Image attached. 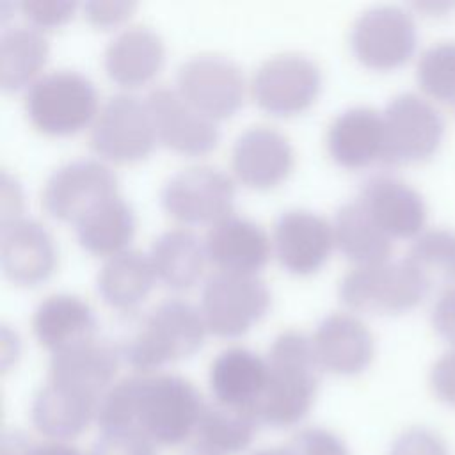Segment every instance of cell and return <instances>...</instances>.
<instances>
[{
  "label": "cell",
  "instance_id": "cell-1",
  "mask_svg": "<svg viewBox=\"0 0 455 455\" xmlns=\"http://www.w3.org/2000/svg\"><path fill=\"white\" fill-rule=\"evenodd\" d=\"M204 332L201 309L183 299L169 297L146 313L126 315L112 345L135 371L153 373L158 366L196 352Z\"/></svg>",
  "mask_w": 455,
  "mask_h": 455
},
{
  "label": "cell",
  "instance_id": "cell-2",
  "mask_svg": "<svg viewBox=\"0 0 455 455\" xmlns=\"http://www.w3.org/2000/svg\"><path fill=\"white\" fill-rule=\"evenodd\" d=\"M268 379L256 407L258 423L286 428L304 419L315 402L320 366L307 334L281 331L267 352Z\"/></svg>",
  "mask_w": 455,
  "mask_h": 455
},
{
  "label": "cell",
  "instance_id": "cell-3",
  "mask_svg": "<svg viewBox=\"0 0 455 455\" xmlns=\"http://www.w3.org/2000/svg\"><path fill=\"white\" fill-rule=\"evenodd\" d=\"M203 407L204 402L188 379L135 371L130 430L158 448L190 443Z\"/></svg>",
  "mask_w": 455,
  "mask_h": 455
},
{
  "label": "cell",
  "instance_id": "cell-4",
  "mask_svg": "<svg viewBox=\"0 0 455 455\" xmlns=\"http://www.w3.org/2000/svg\"><path fill=\"white\" fill-rule=\"evenodd\" d=\"M23 107L37 130L69 133L94 117L96 91L92 82L76 69H50L25 89Z\"/></svg>",
  "mask_w": 455,
  "mask_h": 455
},
{
  "label": "cell",
  "instance_id": "cell-5",
  "mask_svg": "<svg viewBox=\"0 0 455 455\" xmlns=\"http://www.w3.org/2000/svg\"><path fill=\"white\" fill-rule=\"evenodd\" d=\"M427 291L428 286L405 258L355 265L338 284V295L343 304L371 313L411 309Z\"/></svg>",
  "mask_w": 455,
  "mask_h": 455
},
{
  "label": "cell",
  "instance_id": "cell-6",
  "mask_svg": "<svg viewBox=\"0 0 455 455\" xmlns=\"http://www.w3.org/2000/svg\"><path fill=\"white\" fill-rule=\"evenodd\" d=\"M155 137L146 101L124 91L108 94L89 126L91 148L114 162H133L146 156Z\"/></svg>",
  "mask_w": 455,
  "mask_h": 455
},
{
  "label": "cell",
  "instance_id": "cell-7",
  "mask_svg": "<svg viewBox=\"0 0 455 455\" xmlns=\"http://www.w3.org/2000/svg\"><path fill=\"white\" fill-rule=\"evenodd\" d=\"M384 155L389 164L418 162L439 148L444 121L434 101L412 91L395 94L382 110Z\"/></svg>",
  "mask_w": 455,
  "mask_h": 455
},
{
  "label": "cell",
  "instance_id": "cell-8",
  "mask_svg": "<svg viewBox=\"0 0 455 455\" xmlns=\"http://www.w3.org/2000/svg\"><path fill=\"white\" fill-rule=\"evenodd\" d=\"M270 304V291L251 272L219 270L201 290V315L206 329L217 336H236L263 316Z\"/></svg>",
  "mask_w": 455,
  "mask_h": 455
},
{
  "label": "cell",
  "instance_id": "cell-9",
  "mask_svg": "<svg viewBox=\"0 0 455 455\" xmlns=\"http://www.w3.org/2000/svg\"><path fill=\"white\" fill-rule=\"evenodd\" d=\"M114 171L96 158H73L55 167L41 188V204L55 219L76 222L101 201L116 196Z\"/></svg>",
  "mask_w": 455,
  "mask_h": 455
},
{
  "label": "cell",
  "instance_id": "cell-10",
  "mask_svg": "<svg viewBox=\"0 0 455 455\" xmlns=\"http://www.w3.org/2000/svg\"><path fill=\"white\" fill-rule=\"evenodd\" d=\"M178 92L208 117L231 116L243 100L242 69L226 55L201 52L181 60L176 69Z\"/></svg>",
  "mask_w": 455,
  "mask_h": 455
},
{
  "label": "cell",
  "instance_id": "cell-11",
  "mask_svg": "<svg viewBox=\"0 0 455 455\" xmlns=\"http://www.w3.org/2000/svg\"><path fill=\"white\" fill-rule=\"evenodd\" d=\"M235 185L213 165H188L172 172L160 188V203L174 219L215 222L231 213Z\"/></svg>",
  "mask_w": 455,
  "mask_h": 455
},
{
  "label": "cell",
  "instance_id": "cell-12",
  "mask_svg": "<svg viewBox=\"0 0 455 455\" xmlns=\"http://www.w3.org/2000/svg\"><path fill=\"white\" fill-rule=\"evenodd\" d=\"M318 89V64L299 52H281L267 57L251 78L252 98L272 114H293L306 108Z\"/></svg>",
  "mask_w": 455,
  "mask_h": 455
},
{
  "label": "cell",
  "instance_id": "cell-13",
  "mask_svg": "<svg viewBox=\"0 0 455 455\" xmlns=\"http://www.w3.org/2000/svg\"><path fill=\"white\" fill-rule=\"evenodd\" d=\"M416 21L398 5H373L352 23L350 46L355 57L375 69L405 62L416 48Z\"/></svg>",
  "mask_w": 455,
  "mask_h": 455
},
{
  "label": "cell",
  "instance_id": "cell-14",
  "mask_svg": "<svg viewBox=\"0 0 455 455\" xmlns=\"http://www.w3.org/2000/svg\"><path fill=\"white\" fill-rule=\"evenodd\" d=\"M156 139L181 153H204L219 140V128L212 117L190 105L178 89L158 84L144 98Z\"/></svg>",
  "mask_w": 455,
  "mask_h": 455
},
{
  "label": "cell",
  "instance_id": "cell-15",
  "mask_svg": "<svg viewBox=\"0 0 455 455\" xmlns=\"http://www.w3.org/2000/svg\"><path fill=\"white\" fill-rule=\"evenodd\" d=\"M357 199L373 220L391 236H416L427 226V203L421 192L393 174L368 176Z\"/></svg>",
  "mask_w": 455,
  "mask_h": 455
},
{
  "label": "cell",
  "instance_id": "cell-16",
  "mask_svg": "<svg viewBox=\"0 0 455 455\" xmlns=\"http://www.w3.org/2000/svg\"><path fill=\"white\" fill-rule=\"evenodd\" d=\"M320 370L336 375L361 373L373 359L375 339L368 325L347 311L325 315L311 336Z\"/></svg>",
  "mask_w": 455,
  "mask_h": 455
},
{
  "label": "cell",
  "instance_id": "cell-17",
  "mask_svg": "<svg viewBox=\"0 0 455 455\" xmlns=\"http://www.w3.org/2000/svg\"><path fill=\"white\" fill-rule=\"evenodd\" d=\"M119 359L112 341L92 336L52 352L46 380L101 400L114 384Z\"/></svg>",
  "mask_w": 455,
  "mask_h": 455
},
{
  "label": "cell",
  "instance_id": "cell-18",
  "mask_svg": "<svg viewBox=\"0 0 455 455\" xmlns=\"http://www.w3.org/2000/svg\"><path fill=\"white\" fill-rule=\"evenodd\" d=\"M235 174L251 187H272L293 165V149L284 133L268 124H252L240 132L231 148Z\"/></svg>",
  "mask_w": 455,
  "mask_h": 455
},
{
  "label": "cell",
  "instance_id": "cell-19",
  "mask_svg": "<svg viewBox=\"0 0 455 455\" xmlns=\"http://www.w3.org/2000/svg\"><path fill=\"white\" fill-rule=\"evenodd\" d=\"M267 379V359L245 347L220 350L208 368V384L213 402L251 414L256 412Z\"/></svg>",
  "mask_w": 455,
  "mask_h": 455
},
{
  "label": "cell",
  "instance_id": "cell-20",
  "mask_svg": "<svg viewBox=\"0 0 455 455\" xmlns=\"http://www.w3.org/2000/svg\"><path fill=\"white\" fill-rule=\"evenodd\" d=\"M100 400L76 389L44 380L30 402V419L46 441L71 443L96 421Z\"/></svg>",
  "mask_w": 455,
  "mask_h": 455
},
{
  "label": "cell",
  "instance_id": "cell-21",
  "mask_svg": "<svg viewBox=\"0 0 455 455\" xmlns=\"http://www.w3.org/2000/svg\"><path fill=\"white\" fill-rule=\"evenodd\" d=\"M332 243V226L315 212L290 208L275 219V254L281 265L291 272L307 274L318 268Z\"/></svg>",
  "mask_w": 455,
  "mask_h": 455
},
{
  "label": "cell",
  "instance_id": "cell-22",
  "mask_svg": "<svg viewBox=\"0 0 455 455\" xmlns=\"http://www.w3.org/2000/svg\"><path fill=\"white\" fill-rule=\"evenodd\" d=\"M0 263L12 283L36 284L50 275L55 247L48 229L32 217H18L0 229Z\"/></svg>",
  "mask_w": 455,
  "mask_h": 455
},
{
  "label": "cell",
  "instance_id": "cell-23",
  "mask_svg": "<svg viewBox=\"0 0 455 455\" xmlns=\"http://www.w3.org/2000/svg\"><path fill=\"white\" fill-rule=\"evenodd\" d=\"M204 252L220 270L251 272L270 254V240L263 228L247 217L228 213L206 229Z\"/></svg>",
  "mask_w": 455,
  "mask_h": 455
},
{
  "label": "cell",
  "instance_id": "cell-24",
  "mask_svg": "<svg viewBox=\"0 0 455 455\" xmlns=\"http://www.w3.org/2000/svg\"><path fill=\"white\" fill-rule=\"evenodd\" d=\"M331 156L345 167H363L384 155L382 112L368 105L341 110L327 128Z\"/></svg>",
  "mask_w": 455,
  "mask_h": 455
},
{
  "label": "cell",
  "instance_id": "cell-25",
  "mask_svg": "<svg viewBox=\"0 0 455 455\" xmlns=\"http://www.w3.org/2000/svg\"><path fill=\"white\" fill-rule=\"evenodd\" d=\"M101 60L114 82L139 85L158 71L164 60V41L149 25L133 23L108 39Z\"/></svg>",
  "mask_w": 455,
  "mask_h": 455
},
{
  "label": "cell",
  "instance_id": "cell-26",
  "mask_svg": "<svg viewBox=\"0 0 455 455\" xmlns=\"http://www.w3.org/2000/svg\"><path fill=\"white\" fill-rule=\"evenodd\" d=\"M36 339L52 352L94 336L96 318L91 306L75 293H50L30 316Z\"/></svg>",
  "mask_w": 455,
  "mask_h": 455
},
{
  "label": "cell",
  "instance_id": "cell-27",
  "mask_svg": "<svg viewBox=\"0 0 455 455\" xmlns=\"http://www.w3.org/2000/svg\"><path fill=\"white\" fill-rule=\"evenodd\" d=\"M155 272L149 256L139 249L110 254L96 274V291L108 306L130 311L149 291Z\"/></svg>",
  "mask_w": 455,
  "mask_h": 455
},
{
  "label": "cell",
  "instance_id": "cell-28",
  "mask_svg": "<svg viewBox=\"0 0 455 455\" xmlns=\"http://www.w3.org/2000/svg\"><path fill=\"white\" fill-rule=\"evenodd\" d=\"M148 256L155 275L164 284L187 288L199 279L206 252L196 233L185 228H171L153 238Z\"/></svg>",
  "mask_w": 455,
  "mask_h": 455
},
{
  "label": "cell",
  "instance_id": "cell-29",
  "mask_svg": "<svg viewBox=\"0 0 455 455\" xmlns=\"http://www.w3.org/2000/svg\"><path fill=\"white\" fill-rule=\"evenodd\" d=\"M332 235L338 249L357 265L389 258L393 238L373 220L359 199L343 203L332 219Z\"/></svg>",
  "mask_w": 455,
  "mask_h": 455
},
{
  "label": "cell",
  "instance_id": "cell-30",
  "mask_svg": "<svg viewBox=\"0 0 455 455\" xmlns=\"http://www.w3.org/2000/svg\"><path fill=\"white\" fill-rule=\"evenodd\" d=\"M254 414L217 402L204 403L190 443L212 455H240L254 441L258 428Z\"/></svg>",
  "mask_w": 455,
  "mask_h": 455
},
{
  "label": "cell",
  "instance_id": "cell-31",
  "mask_svg": "<svg viewBox=\"0 0 455 455\" xmlns=\"http://www.w3.org/2000/svg\"><path fill=\"white\" fill-rule=\"evenodd\" d=\"M133 228V210L117 194L101 201L75 222L80 245L94 254L108 256L123 251Z\"/></svg>",
  "mask_w": 455,
  "mask_h": 455
},
{
  "label": "cell",
  "instance_id": "cell-32",
  "mask_svg": "<svg viewBox=\"0 0 455 455\" xmlns=\"http://www.w3.org/2000/svg\"><path fill=\"white\" fill-rule=\"evenodd\" d=\"M48 41L32 25H11L0 34V85L18 89L43 66Z\"/></svg>",
  "mask_w": 455,
  "mask_h": 455
},
{
  "label": "cell",
  "instance_id": "cell-33",
  "mask_svg": "<svg viewBox=\"0 0 455 455\" xmlns=\"http://www.w3.org/2000/svg\"><path fill=\"white\" fill-rule=\"evenodd\" d=\"M425 284L444 288L455 283V229L427 226L412 238L403 256Z\"/></svg>",
  "mask_w": 455,
  "mask_h": 455
},
{
  "label": "cell",
  "instance_id": "cell-34",
  "mask_svg": "<svg viewBox=\"0 0 455 455\" xmlns=\"http://www.w3.org/2000/svg\"><path fill=\"white\" fill-rule=\"evenodd\" d=\"M416 78L430 100L455 103V41L444 39L427 46L418 59Z\"/></svg>",
  "mask_w": 455,
  "mask_h": 455
},
{
  "label": "cell",
  "instance_id": "cell-35",
  "mask_svg": "<svg viewBox=\"0 0 455 455\" xmlns=\"http://www.w3.org/2000/svg\"><path fill=\"white\" fill-rule=\"evenodd\" d=\"M286 444L293 455H350L343 437L325 427H306Z\"/></svg>",
  "mask_w": 455,
  "mask_h": 455
},
{
  "label": "cell",
  "instance_id": "cell-36",
  "mask_svg": "<svg viewBox=\"0 0 455 455\" xmlns=\"http://www.w3.org/2000/svg\"><path fill=\"white\" fill-rule=\"evenodd\" d=\"M387 455H450V450L435 430L409 427L395 437Z\"/></svg>",
  "mask_w": 455,
  "mask_h": 455
},
{
  "label": "cell",
  "instance_id": "cell-37",
  "mask_svg": "<svg viewBox=\"0 0 455 455\" xmlns=\"http://www.w3.org/2000/svg\"><path fill=\"white\" fill-rule=\"evenodd\" d=\"M87 455H158V446L137 432H100Z\"/></svg>",
  "mask_w": 455,
  "mask_h": 455
},
{
  "label": "cell",
  "instance_id": "cell-38",
  "mask_svg": "<svg viewBox=\"0 0 455 455\" xmlns=\"http://www.w3.org/2000/svg\"><path fill=\"white\" fill-rule=\"evenodd\" d=\"M0 455H85L71 443L36 441L25 434L14 432L2 439Z\"/></svg>",
  "mask_w": 455,
  "mask_h": 455
},
{
  "label": "cell",
  "instance_id": "cell-39",
  "mask_svg": "<svg viewBox=\"0 0 455 455\" xmlns=\"http://www.w3.org/2000/svg\"><path fill=\"white\" fill-rule=\"evenodd\" d=\"M428 384L437 400L455 409V347L446 348L432 363Z\"/></svg>",
  "mask_w": 455,
  "mask_h": 455
},
{
  "label": "cell",
  "instance_id": "cell-40",
  "mask_svg": "<svg viewBox=\"0 0 455 455\" xmlns=\"http://www.w3.org/2000/svg\"><path fill=\"white\" fill-rule=\"evenodd\" d=\"M20 9L27 20L39 27H53L68 20L75 9L69 0H21Z\"/></svg>",
  "mask_w": 455,
  "mask_h": 455
},
{
  "label": "cell",
  "instance_id": "cell-41",
  "mask_svg": "<svg viewBox=\"0 0 455 455\" xmlns=\"http://www.w3.org/2000/svg\"><path fill=\"white\" fill-rule=\"evenodd\" d=\"M430 322L434 331L455 347V283L439 290L430 309Z\"/></svg>",
  "mask_w": 455,
  "mask_h": 455
},
{
  "label": "cell",
  "instance_id": "cell-42",
  "mask_svg": "<svg viewBox=\"0 0 455 455\" xmlns=\"http://www.w3.org/2000/svg\"><path fill=\"white\" fill-rule=\"evenodd\" d=\"M135 7L133 2H119V0H92L84 4L85 18L100 27H108L123 18Z\"/></svg>",
  "mask_w": 455,
  "mask_h": 455
},
{
  "label": "cell",
  "instance_id": "cell-43",
  "mask_svg": "<svg viewBox=\"0 0 455 455\" xmlns=\"http://www.w3.org/2000/svg\"><path fill=\"white\" fill-rule=\"evenodd\" d=\"M0 226L12 222L20 215V204H21V196H20V187L14 181V178L9 176V172L4 169L2 171V192H0Z\"/></svg>",
  "mask_w": 455,
  "mask_h": 455
},
{
  "label": "cell",
  "instance_id": "cell-44",
  "mask_svg": "<svg viewBox=\"0 0 455 455\" xmlns=\"http://www.w3.org/2000/svg\"><path fill=\"white\" fill-rule=\"evenodd\" d=\"M249 455H293V453L288 448V444H283V446H265L251 451Z\"/></svg>",
  "mask_w": 455,
  "mask_h": 455
},
{
  "label": "cell",
  "instance_id": "cell-45",
  "mask_svg": "<svg viewBox=\"0 0 455 455\" xmlns=\"http://www.w3.org/2000/svg\"><path fill=\"white\" fill-rule=\"evenodd\" d=\"M181 455H212V453H210V451H206V450H203L201 446H197V444L190 443V444L187 446V450H183V451H181Z\"/></svg>",
  "mask_w": 455,
  "mask_h": 455
},
{
  "label": "cell",
  "instance_id": "cell-46",
  "mask_svg": "<svg viewBox=\"0 0 455 455\" xmlns=\"http://www.w3.org/2000/svg\"><path fill=\"white\" fill-rule=\"evenodd\" d=\"M453 105H455V103H453Z\"/></svg>",
  "mask_w": 455,
  "mask_h": 455
}]
</instances>
